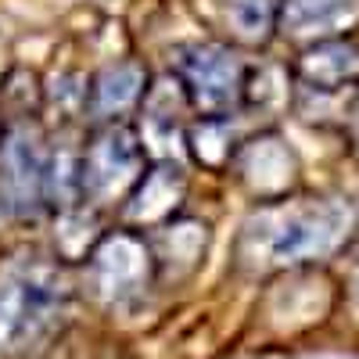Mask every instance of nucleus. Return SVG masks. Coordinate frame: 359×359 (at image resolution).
Wrapping results in <instances>:
<instances>
[{"instance_id": "f257e3e1", "label": "nucleus", "mask_w": 359, "mask_h": 359, "mask_svg": "<svg viewBox=\"0 0 359 359\" xmlns=\"http://www.w3.org/2000/svg\"><path fill=\"white\" fill-rule=\"evenodd\" d=\"M72 316V284L65 269L36 255L18 252L0 262V355H43Z\"/></svg>"}, {"instance_id": "f03ea898", "label": "nucleus", "mask_w": 359, "mask_h": 359, "mask_svg": "<svg viewBox=\"0 0 359 359\" xmlns=\"http://www.w3.org/2000/svg\"><path fill=\"white\" fill-rule=\"evenodd\" d=\"M352 233V208L341 198H273L245 223L241 259L259 269L316 262L334 255Z\"/></svg>"}, {"instance_id": "7ed1b4c3", "label": "nucleus", "mask_w": 359, "mask_h": 359, "mask_svg": "<svg viewBox=\"0 0 359 359\" xmlns=\"http://www.w3.org/2000/svg\"><path fill=\"white\" fill-rule=\"evenodd\" d=\"M172 76L198 115H233L248 101L252 69L226 43H184L176 47Z\"/></svg>"}, {"instance_id": "20e7f679", "label": "nucleus", "mask_w": 359, "mask_h": 359, "mask_svg": "<svg viewBox=\"0 0 359 359\" xmlns=\"http://www.w3.org/2000/svg\"><path fill=\"white\" fill-rule=\"evenodd\" d=\"M144 144L123 123H104L79 151V198L90 205L126 201L144 180Z\"/></svg>"}, {"instance_id": "39448f33", "label": "nucleus", "mask_w": 359, "mask_h": 359, "mask_svg": "<svg viewBox=\"0 0 359 359\" xmlns=\"http://www.w3.org/2000/svg\"><path fill=\"white\" fill-rule=\"evenodd\" d=\"M50 151L33 123H8L0 133V201L15 216H36L50 201Z\"/></svg>"}, {"instance_id": "423d86ee", "label": "nucleus", "mask_w": 359, "mask_h": 359, "mask_svg": "<svg viewBox=\"0 0 359 359\" xmlns=\"http://www.w3.org/2000/svg\"><path fill=\"white\" fill-rule=\"evenodd\" d=\"M90 259V287L104 306H126L147 291L155 273V248L137 230H111L94 245Z\"/></svg>"}, {"instance_id": "0eeeda50", "label": "nucleus", "mask_w": 359, "mask_h": 359, "mask_svg": "<svg viewBox=\"0 0 359 359\" xmlns=\"http://www.w3.org/2000/svg\"><path fill=\"white\" fill-rule=\"evenodd\" d=\"M233 165H237L245 184L259 194V201H273L277 194H284L291 187V180H294V155L273 133L245 140L233 155Z\"/></svg>"}, {"instance_id": "6e6552de", "label": "nucleus", "mask_w": 359, "mask_h": 359, "mask_svg": "<svg viewBox=\"0 0 359 359\" xmlns=\"http://www.w3.org/2000/svg\"><path fill=\"white\" fill-rule=\"evenodd\" d=\"M144 101H147V69L133 57L101 69L86 90V108L101 123H118L126 111L140 108Z\"/></svg>"}, {"instance_id": "1a4fd4ad", "label": "nucleus", "mask_w": 359, "mask_h": 359, "mask_svg": "<svg viewBox=\"0 0 359 359\" xmlns=\"http://www.w3.org/2000/svg\"><path fill=\"white\" fill-rule=\"evenodd\" d=\"M184 191H187L184 169L162 162L151 172H144L137 191L126 198V219L137 226H165L184 201Z\"/></svg>"}, {"instance_id": "9d476101", "label": "nucleus", "mask_w": 359, "mask_h": 359, "mask_svg": "<svg viewBox=\"0 0 359 359\" xmlns=\"http://www.w3.org/2000/svg\"><path fill=\"white\" fill-rule=\"evenodd\" d=\"M298 79L309 90H341L359 83V40L355 36H331L320 40L298 57Z\"/></svg>"}, {"instance_id": "9b49d317", "label": "nucleus", "mask_w": 359, "mask_h": 359, "mask_svg": "<svg viewBox=\"0 0 359 359\" xmlns=\"http://www.w3.org/2000/svg\"><path fill=\"white\" fill-rule=\"evenodd\" d=\"M187 144H191V151L201 165H226L233 162L237 155V126H233V115H201L198 123L187 130Z\"/></svg>"}, {"instance_id": "f8f14e48", "label": "nucleus", "mask_w": 359, "mask_h": 359, "mask_svg": "<svg viewBox=\"0 0 359 359\" xmlns=\"http://www.w3.org/2000/svg\"><path fill=\"white\" fill-rule=\"evenodd\" d=\"M205 226L201 223H165L158 226V237H155V262H172L180 266V273L198 266V259L205 255Z\"/></svg>"}, {"instance_id": "ddd939ff", "label": "nucleus", "mask_w": 359, "mask_h": 359, "mask_svg": "<svg viewBox=\"0 0 359 359\" xmlns=\"http://www.w3.org/2000/svg\"><path fill=\"white\" fill-rule=\"evenodd\" d=\"M223 4L226 22L245 43H266L284 15V0H223Z\"/></svg>"}, {"instance_id": "4468645a", "label": "nucleus", "mask_w": 359, "mask_h": 359, "mask_svg": "<svg viewBox=\"0 0 359 359\" xmlns=\"http://www.w3.org/2000/svg\"><path fill=\"white\" fill-rule=\"evenodd\" d=\"M355 0H284V29L291 33H316V29L334 25Z\"/></svg>"}, {"instance_id": "2eb2a0df", "label": "nucleus", "mask_w": 359, "mask_h": 359, "mask_svg": "<svg viewBox=\"0 0 359 359\" xmlns=\"http://www.w3.org/2000/svg\"><path fill=\"white\" fill-rule=\"evenodd\" d=\"M355 291H359V269H355Z\"/></svg>"}]
</instances>
